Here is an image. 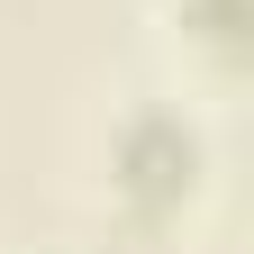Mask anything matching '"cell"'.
<instances>
[{"label": "cell", "mask_w": 254, "mask_h": 254, "mask_svg": "<svg viewBox=\"0 0 254 254\" xmlns=\"http://www.w3.org/2000/svg\"><path fill=\"white\" fill-rule=\"evenodd\" d=\"M190 173H200V136H190L173 109L127 118V136H118V182L136 190V200H182Z\"/></svg>", "instance_id": "obj_1"}]
</instances>
